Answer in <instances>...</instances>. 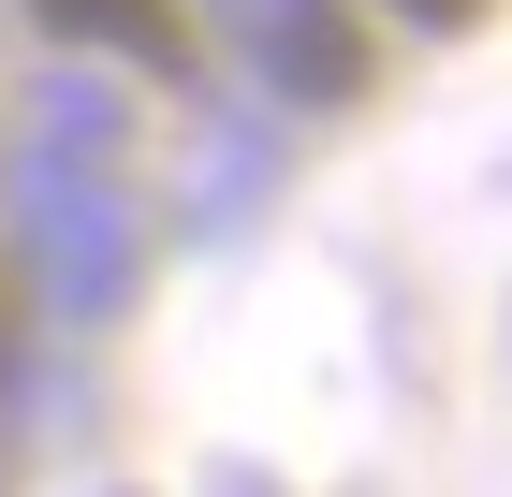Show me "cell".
<instances>
[{
    "instance_id": "2",
    "label": "cell",
    "mask_w": 512,
    "mask_h": 497,
    "mask_svg": "<svg viewBox=\"0 0 512 497\" xmlns=\"http://www.w3.org/2000/svg\"><path fill=\"white\" fill-rule=\"evenodd\" d=\"M59 44H103L132 74H191V0H30Z\"/></svg>"
},
{
    "instance_id": "1",
    "label": "cell",
    "mask_w": 512,
    "mask_h": 497,
    "mask_svg": "<svg viewBox=\"0 0 512 497\" xmlns=\"http://www.w3.org/2000/svg\"><path fill=\"white\" fill-rule=\"evenodd\" d=\"M235 15H249V59H264L293 103H352L366 88V30L337 0H235Z\"/></svg>"
},
{
    "instance_id": "3",
    "label": "cell",
    "mask_w": 512,
    "mask_h": 497,
    "mask_svg": "<svg viewBox=\"0 0 512 497\" xmlns=\"http://www.w3.org/2000/svg\"><path fill=\"white\" fill-rule=\"evenodd\" d=\"M395 15H410V30H469L483 0H395Z\"/></svg>"
}]
</instances>
